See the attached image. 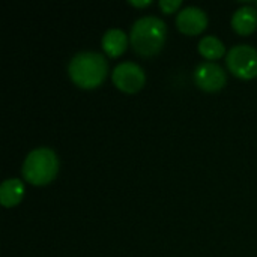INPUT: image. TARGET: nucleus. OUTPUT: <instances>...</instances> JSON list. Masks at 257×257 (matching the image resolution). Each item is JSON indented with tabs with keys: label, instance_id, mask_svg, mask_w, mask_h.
I'll use <instances>...</instances> for the list:
<instances>
[{
	"label": "nucleus",
	"instance_id": "1",
	"mask_svg": "<svg viewBox=\"0 0 257 257\" xmlns=\"http://www.w3.org/2000/svg\"><path fill=\"white\" fill-rule=\"evenodd\" d=\"M71 80L84 89L99 86L107 75V60L96 51H80L72 56L68 65Z\"/></svg>",
	"mask_w": 257,
	"mask_h": 257
},
{
	"label": "nucleus",
	"instance_id": "2",
	"mask_svg": "<svg viewBox=\"0 0 257 257\" xmlns=\"http://www.w3.org/2000/svg\"><path fill=\"white\" fill-rule=\"evenodd\" d=\"M166 39V24L155 15H145L131 26L130 41L133 48L142 56L158 53Z\"/></svg>",
	"mask_w": 257,
	"mask_h": 257
},
{
	"label": "nucleus",
	"instance_id": "3",
	"mask_svg": "<svg viewBox=\"0 0 257 257\" xmlns=\"http://www.w3.org/2000/svg\"><path fill=\"white\" fill-rule=\"evenodd\" d=\"M57 169L59 161L56 154L48 148H36L26 157L21 173L30 184L44 185L54 179Z\"/></svg>",
	"mask_w": 257,
	"mask_h": 257
},
{
	"label": "nucleus",
	"instance_id": "4",
	"mask_svg": "<svg viewBox=\"0 0 257 257\" xmlns=\"http://www.w3.org/2000/svg\"><path fill=\"white\" fill-rule=\"evenodd\" d=\"M226 63L236 77L253 78L257 75V50L248 44L233 45L226 56Z\"/></svg>",
	"mask_w": 257,
	"mask_h": 257
},
{
	"label": "nucleus",
	"instance_id": "5",
	"mask_svg": "<svg viewBox=\"0 0 257 257\" xmlns=\"http://www.w3.org/2000/svg\"><path fill=\"white\" fill-rule=\"evenodd\" d=\"M111 78L116 87H119L120 90L136 92L145 84L146 75L140 65L126 60V62L116 65V68L111 72Z\"/></svg>",
	"mask_w": 257,
	"mask_h": 257
},
{
	"label": "nucleus",
	"instance_id": "6",
	"mask_svg": "<svg viewBox=\"0 0 257 257\" xmlns=\"http://www.w3.org/2000/svg\"><path fill=\"white\" fill-rule=\"evenodd\" d=\"M194 81L203 90L214 92L226 84V72L215 62H202L194 69Z\"/></svg>",
	"mask_w": 257,
	"mask_h": 257
},
{
	"label": "nucleus",
	"instance_id": "7",
	"mask_svg": "<svg viewBox=\"0 0 257 257\" xmlns=\"http://www.w3.org/2000/svg\"><path fill=\"white\" fill-rule=\"evenodd\" d=\"M208 24L206 12L199 6H187L181 9L176 15V26L181 32L187 35L200 33Z\"/></svg>",
	"mask_w": 257,
	"mask_h": 257
},
{
	"label": "nucleus",
	"instance_id": "8",
	"mask_svg": "<svg viewBox=\"0 0 257 257\" xmlns=\"http://www.w3.org/2000/svg\"><path fill=\"white\" fill-rule=\"evenodd\" d=\"M232 26L241 35H248L257 27V11L253 6H241L232 15Z\"/></svg>",
	"mask_w": 257,
	"mask_h": 257
},
{
	"label": "nucleus",
	"instance_id": "9",
	"mask_svg": "<svg viewBox=\"0 0 257 257\" xmlns=\"http://www.w3.org/2000/svg\"><path fill=\"white\" fill-rule=\"evenodd\" d=\"M24 196V184L17 179L11 178L2 182L0 185V202L3 206H15Z\"/></svg>",
	"mask_w": 257,
	"mask_h": 257
},
{
	"label": "nucleus",
	"instance_id": "10",
	"mask_svg": "<svg viewBox=\"0 0 257 257\" xmlns=\"http://www.w3.org/2000/svg\"><path fill=\"white\" fill-rule=\"evenodd\" d=\"M126 44H128L126 33L117 27L108 29L102 36V48L110 56H119L120 53H123Z\"/></svg>",
	"mask_w": 257,
	"mask_h": 257
},
{
	"label": "nucleus",
	"instance_id": "11",
	"mask_svg": "<svg viewBox=\"0 0 257 257\" xmlns=\"http://www.w3.org/2000/svg\"><path fill=\"white\" fill-rule=\"evenodd\" d=\"M199 51L206 57V59H218L224 54L226 48L224 44L214 35L203 36L199 41Z\"/></svg>",
	"mask_w": 257,
	"mask_h": 257
},
{
	"label": "nucleus",
	"instance_id": "12",
	"mask_svg": "<svg viewBox=\"0 0 257 257\" xmlns=\"http://www.w3.org/2000/svg\"><path fill=\"white\" fill-rule=\"evenodd\" d=\"M160 6L164 12H173L181 6V0H160Z\"/></svg>",
	"mask_w": 257,
	"mask_h": 257
},
{
	"label": "nucleus",
	"instance_id": "13",
	"mask_svg": "<svg viewBox=\"0 0 257 257\" xmlns=\"http://www.w3.org/2000/svg\"><path fill=\"white\" fill-rule=\"evenodd\" d=\"M130 3L134 6H148L151 5V0H130Z\"/></svg>",
	"mask_w": 257,
	"mask_h": 257
},
{
	"label": "nucleus",
	"instance_id": "14",
	"mask_svg": "<svg viewBox=\"0 0 257 257\" xmlns=\"http://www.w3.org/2000/svg\"><path fill=\"white\" fill-rule=\"evenodd\" d=\"M256 5H257V2H256Z\"/></svg>",
	"mask_w": 257,
	"mask_h": 257
}]
</instances>
